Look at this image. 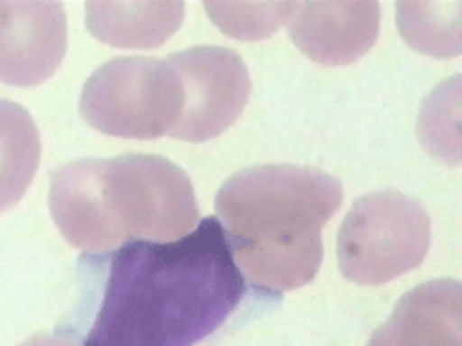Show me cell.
Wrapping results in <instances>:
<instances>
[{"label":"cell","instance_id":"obj_8","mask_svg":"<svg viewBox=\"0 0 462 346\" xmlns=\"http://www.w3.org/2000/svg\"><path fill=\"white\" fill-rule=\"evenodd\" d=\"M379 3H299L288 31L300 53L321 66L362 59L379 36Z\"/></svg>","mask_w":462,"mask_h":346},{"label":"cell","instance_id":"obj_7","mask_svg":"<svg viewBox=\"0 0 462 346\" xmlns=\"http://www.w3.org/2000/svg\"><path fill=\"white\" fill-rule=\"evenodd\" d=\"M69 23L59 3H0V81L36 87L59 71Z\"/></svg>","mask_w":462,"mask_h":346},{"label":"cell","instance_id":"obj_6","mask_svg":"<svg viewBox=\"0 0 462 346\" xmlns=\"http://www.w3.org/2000/svg\"><path fill=\"white\" fill-rule=\"evenodd\" d=\"M167 63L182 81L185 104L172 129L177 139L205 142L223 135L250 99V74L236 51L200 46L172 53Z\"/></svg>","mask_w":462,"mask_h":346},{"label":"cell","instance_id":"obj_3","mask_svg":"<svg viewBox=\"0 0 462 346\" xmlns=\"http://www.w3.org/2000/svg\"><path fill=\"white\" fill-rule=\"evenodd\" d=\"M51 215L63 238L87 253L134 240L172 243L200 223L188 173L157 154L63 164L51 174Z\"/></svg>","mask_w":462,"mask_h":346},{"label":"cell","instance_id":"obj_4","mask_svg":"<svg viewBox=\"0 0 462 346\" xmlns=\"http://www.w3.org/2000/svg\"><path fill=\"white\" fill-rule=\"evenodd\" d=\"M430 243V215L417 200L397 190L369 192L338 228V268L354 284L382 285L414 271Z\"/></svg>","mask_w":462,"mask_h":346},{"label":"cell","instance_id":"obj_9","mask_svg":"<svg viewBox=\"0 0 462 346\" xmlns=\"http://www.w3.org/2000/svg\"><path fill=\"white\" fill-rule=\"evenodd\" d=\"M460 334L462 288L442 278L404 294L366 346H462Z\"/></svg>","mask_w":462,"mask_h":346},{"label":"cell","instance_id":"obj_14","mask_svg":"<svg viewBox=\"0 0 462 346\" xmlns=\"http://www.w3.org/2000/svg\"><path fill=\"white\" fill-rule=\"evenodd\" d=\"M299 3H205L213 23L240 41H261L291 21Z\"/></svg>","mask_w":462,"mask_h":346},{"label":"cell","instance_id":"obj_12","mask_svg":"<svg viewBox=\"0 0 462 346\" xmlns=\"http://www.w3.org/2000/svg\"><path fill=\"white\" fill-rule=\"evenodd\" d=\"M462 5L455 3H400L397 23L404 41L420 53L450 59L462 51Z\"/></svg>","mask_w":462,"mask_h":346},{"label":"cell","instance_id":"obj_11","mask_svg":"<svg viewBox=\"0 0 462 346\" xmlns=\"http://www.w3.org/2000/svg\"><path fill=\"white\" fill-rule=\"evenodd\" d=\"M41 139L33 117L21 104L0 99V212L11 210L33 182Z\"/></svg>","mask_w":462,"mask_h":346},{"label":"cell","instance_id":"obj_1","mask_svg":"<svg viewBox=\"0 0 462 346\" xmlns=\"http://www.w3.org/2000/svg\"><path fill=\"white\" fill-rule=\"evenodd\" d=\"M243 294L217 218L172 243L134 240L114 253L84 346H195L226 323Z\"/></svg>","mask_w":462,"mask_h":346},{"label":"cell","instance_id":"obj_15","mask_svg":"<svg viewBox=\"0 0 462 346\" xmlns=\"http://www.w3.org/2000/svg\"><path fill=\"white\" fill-rule=\"evenodd\" d=\"M21 346H79L74 339L69 336H59V334H38L31 336L28 341H23Z\"/></svg>","mask_w":462,"mask_h":346},{"label":"cell","instance_id":"obj_2","mask_svg":"<svg viewBox=\"0 0 462 346\" xmlns=\"http://www.w3.org/2000/svg\"><path fill=\"white\" fill-rule=\"evenodd\" d=\"M344 198L331 174L263 164L236 173L215 198L230 256L243 281L286 294L311 284L321 268V230Z\"/></svg>","mask_w":462,"mask_h":346},{"label":"cell","instance_id":"obj_13","mask_svg":"<svg viewBox=\"0 0 462 346\" xmlns=\"http://www.w3.org/2000/svg\"><path fill=\"white\" fill-rule=\"evenodd\" d=\"M420 136L435 157L452 162V167L460 162V76L442 81L425 101Z\"/></svg>","mask_w":462,"mask_h":346},{"label":"cell","instance_id":"obj_5","mask_svg":"<svg viewBox=\"0 0 462 346\" xmlns=\"http://www.w3.org/2000/svg\"><path fill=\"white\" fill-rule=\"evenodd\" d=\"M185 91L167 61L126 56L88 76L79 112L97 132L125 139L172 135L182 117Z\"/></svg>","mask_w":462,"mask_h":346},{"label":"cell","instance_id":"obj_10","mask_svg":"<svg viewBox=\"0 0 462 346\" xmlns=\"http://www.w3.org/2000/svg\"><path fill=\"white\" fill-rule=\"evenodd\" d=\"M185 21V3H88L94 36L116 49H157Z\"/></svg>","mask_w":462,"mask_h":346}]
</instances>
